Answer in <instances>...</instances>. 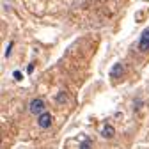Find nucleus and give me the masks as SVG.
<instances>
[{
  "label": "nucleus",
  "mask_w": 149,
  "mask_h": 149,
  "mask_svg": "<svg viewBox=\"0 0 149 149\" xmlns=\"http://www.w3.org/2000/svg\"><path fill=\"white\" fill-rule=\"evenodd\" d=\"M29 110H30V114H34V116H37L39 117L41 114H45V100L43 98H34L30 103H29Z\"/></svg>",
  "instance_id": "nucleus-1"
},
{
  "label": "nucleus",
  "mask_w": 149,
  "mask_h": 149,
  "mask_svg": "<svg viewBox=\"0 0 149 149\" xmlns=\"http://www.w3.org/2000/svg\"><path fill=\"white\" fill-rule=\"evenodd\" d=\"M52 123H53V116L50 114V112H45V114H41L39 117H37V124H39V128H43V130L50 128Z\"/></svg>",
  "instance_id": "nucleus-2"
},
{
  "label": "nucleus",
  "mask_w": 149,
  "mask_h": 149,
  "mask_svg": "<svg viewBox=\"0 0 149 149\" xmlns=\"http://www.w3.org/2000/svg\"><path fill=\"white\" fill-rule=\"evenodd\" d=\"M139 50H140V52H149V27L140 34V39H139Z\"/></svg>",
  "instance_id": "nucleus-3"
},
{
  "label": "nucleus",
  "mask_w": 149,
  "mask_h": 149,
  "mask_svg": "<svg viewBox=\"0 0 149 149\" xmlns=\"http://www.w3.org/2000/svg\"><path fill=\"white\" fill-rule=\"evenodd\" d=\"M123 73H124V66H123V62H116L114 66H112V69H110V77H112V78H119Z\"/></svg>",
  "instance_id": "nucleus-4"
},
{
  "label": "nucleus",
  "mask_w": 149,
  "mask_h": 149,
  "mask_svg": "<svg viewBox=\"0 0 149 149\" xmlns=\"http://www.w3.org/2000/svg\"><path fill=\"white\" fill-rule=\"evenodd\" d=\"M114 135H116V130H114V126L105 124V126H103V130H101V137H103V139H112Z\"/></svg>",
  "instance_id": "nucleus-5"
},
{
  "label": "nucleus",
  "mask_w": 149,
  "mask_h": 149,
  "mask_svg": "<svg viewBox=\"0 0 149 149\" xmlns=\"http://www.w3.org/2000/svg\"><path fill=\"white\" fill-rule=\"evenodd\" d=\"M55 101H57L59 105L66 103V101H68V92H66V91H61L59 94H57V98H55Z\"/></svg>",
  "instance_id": "nucleus-6"
},
{
  "label": "nucleus",
  "mask_w": 149,
  "mask_h": 149,
  "mask_svg": "<svg viewBox=\"0 0 149 149\" xmlns=\"http://www.w3.org/2000/svg\"><path fill=\"white\" fill-rule=\"evenodd\" d=\"M80 149H92V142H91V139H84V140L80 142Z\"/></svg>",
  "instance_id": "nucleus-7"
},
{
  "label": "nucleus",
  "mask_w": 149,
  "mask_h": 149,
  "mask_svg": "<svg viewBox=\"0 0 149 149\" xmlns=\"http://www.w3.org/2000/svg\"><path fill=\"white\" fill-rule=\"evenodd\" d=\"M13 77H14L16 82H20V80L23 78V74H22V71H14V73H13Z\"/></svg>",
  "instance_id": "nucleus-8"
},
{
  "label": "nucleus",
  "mask_w": 149,
  "mask_h": 149,
  "mask_svg": "<svg viewBox=\"0 0 149 149\" xmlns=\"http://www.w3.org/2000/svg\"><path fill=\"white\" fill-rule=\"evenodd\" d=\"M13 46H14V43L11 41V43L7 45V48H6V57H9V55H11V52H13Z\"/></svg>",
  "instance_id": "nucleus-9"
},
{
  "label": "nucleus",
  "mask_w": 149,
  "mask_h": 149,
  "mask_svg": "<svg viewBox=\"0 0 149 149\" xmlns=\"http://www.w3.org/2000/svg\"><path fill=\"white\" fill-rule=\"evenodd\" d=\"M27 71H29V73H32V71H34V62H30V64H29V68H27Z\"/></svg>",
  "instance_id": "nucleus-10"
}]
</instances>
